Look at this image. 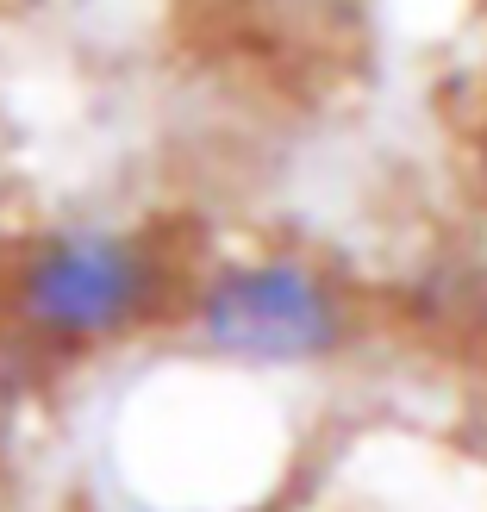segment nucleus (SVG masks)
<instances>
[{"label": "nucleus", "instance_id": "nucleus-1", "mask_svg": "<svg viewBox=\"0 0 487 512\" xmlns=\"http://www.w3.org/2000/svg\"><path fill=\"white\" fill-rule=\"evenodd\" d=\"M200 344L232 356V363H269V369H294V363H319L344 344L350 313L338 288L294 263V256H269V263H238L225 269L207 294H200Z\"/></svg>", "mask_w": 487, "mask_h": 512}, {"label": "nucleus", "instance_id": "nucleus-2", "mask_svg": "<svg viewBox=\"0 0 487 512\" xmlns=\"http://www.w3.org/2000/svg\"><path fill=\"white\" fill-rule=\"evenodd\" d=\"M163 294V269L138 238L119 232H57L19 269V313L44 338L107 344L132 331Z\"/></svg>", "mask_w": 487, "mask_h": 512}]
</instances>
